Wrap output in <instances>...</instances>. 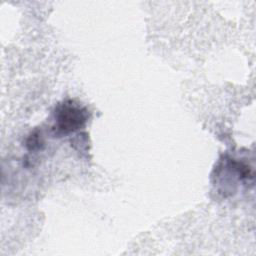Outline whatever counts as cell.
<instances>
[{"label":"cell","mask_w":256,"mask_h":256,"mask_svg":"<svg viewBox=\"0 0 256 256\" xmlns=\"http://www.w3.org/2000/svg\"><path fill=\"white\" fill-rule=\"evenodd\" d=\"M42 144L41 140L39 139V134L37 133H33L27 140V146L29 150H35L38 149L40 147V145Z\"/></svg>","instance_id":"7a4b0ae2"},{"label":"cell","mask_w":256,"mask_h":256,"mask_svg":"<svg viewBox=\"0 0 256 256\" xmlns=\"http://www.w3.org/2000/svg\"><path fill=\"white\" fill-rule=\"evenodd\" d=\"M57 133L68 134L83 128L88 121V110L74 100H65L55 109Z\"/></svg>","instance_id":"6da1fadb"}]
</instances>
